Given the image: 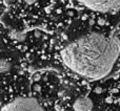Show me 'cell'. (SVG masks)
<instances>
[{
  "mask_svg": "<svg viewBox=\"0 0 120 111\" xmlns=\"http://www.w3.org/2000/svg\"><path fill=\"white\" fill-rule=\"evenodd\" d=\"M59 55L73 74L89 81L103 80L118 63L120 39L115 34L92 29L70 33L61 42Z\"/></svg>",
  "mask_w": 120,
  "mask_h": 111,
  "instance_id": "6da1fadb",
  "label": "cell"
},
{
  "mask_svg": "<svg viewBox=\"0 0 120 111\" xmlns=\"http://www.w3.org/2000/svg\"><path fill=\"white\" fill-rule=\"evenodd\" d=\"M1 111H45V109L36 97H18L4 104Z\"/></svg>",
  "mask_w": 120,
  "mask_h": 111,
  "instance_id": "7a4b0ae2",
  "label": "cell"
},
{
  "mask_svg": "<svg viewBox=\"0 0 120 111\" xmlns=\"http://www.w3.org/2000/svg\"><path fill=\"white\" fill-rule=\"evenodd\" d=\"M93 107H94L93 101L87 95L79 97L73 103V109H74V111H92Z\"/></svg>",
  "mask_w": 120,
  "mask_h": 111,
  "instance_id": "277c9868",
  "label": "cell"
},
{
  "mask_svg": "<svg viewBox=\"0 0 120 111\" xmlns=\"http://www.w3.org/2000/svg\"><path fill=\"white\" fill-rule=\"evenodd\" d=\"M12 68V64L11 62H8V60L1 59V62H0V70H1V73H5V72H8Z\"/></svg>",
  "mask_w": 120,
  "mask_h": 111,
  "instance_id": "5b68a950",
  "label": "cell"
},
{
  "mask_svg": "<svg viewBox=\"0 0 120 111\" xmlns=\"http://www.w3.org/2000/svg\"><path fill=\"white\" fill-rule=\"evenodd\" d=\"M19 1L21 2L22 4H24V5H34V4H36L37 2H39V0H19Z\"/></svg>",
  "mask_w": 120,
  "mask_h": 111,
  "instance_id": "8992f818",
  "label": "cell"
},
{
  "mask_svg": "<svg viewBox=\"0 0 120 111\" xmlns=\"http://www.w3.org/2000/svg\"><path fill=\"white\" fill-rule=\"evenodd\" d=\"M79 4L96 12H110L120 7V0H75Z\"/></svg>",
  "mask_w": 120,
  "mask_h": 111,
  "instance_id": "3957f363",
  "label": "cell"
}]
</instances>
